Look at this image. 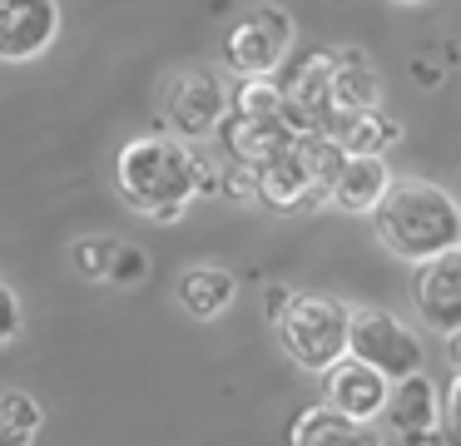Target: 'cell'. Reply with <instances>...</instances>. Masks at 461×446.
Here are the masks:
<instances>
[{"label": "cell", "mask_w": 461, "mask_h": 446, "mask_svg": "<svg viewBox=\"0 0 461 446\" xmlns=\"http://www.w3.org/2000/svg\"><path fill=\"white\" fill-rule=\"evenodd\" d=\"M223 149H229V159H239V164H263V159L283 154V149L293 144V139H308L293 129V119H243V114H229L219 129Z\"/></svg>", "instance_id": "obj_16"}, {"label": "cell", "mask_w": 461, "mask_h": 446, "mask_svg": "<svg viewBox=\"0 0 461 446\" xmlns=\"http://www.w3.org/2000/svg\"><path fill=\"white\" fill-rule=\"evenodd\" d=\"M278 342L303 372H328L332 362L348 357V342H352V307L342 297H328V293H298L288 303V313L278 317Z\"/></svg>", "instance_id": "obj_4"}, {"label": "cell", "mask_w": 461, "mask_h": 446, "mask_svg": "<svg viewBox=\"0 0 461 446\" xmlns=\"http://www.w3.org/2000/svg\"><path fill=\"white\" fill-rule=\"evenodd\" d=\"M441 436H447V446H461V372L451 377V387H447V422H441Z\"/></svg>", "instance_id": "obj_25"}, {"label": "cell", "mask_w": 461, "mask_h": 446, "mask_svg": "<svg viewBox=\"0 0 461 446\" xmlns=\"http://www.w3.org/2000/svg\"><path fill=\"white\" fill-rule=\"evenodd\" d=\"M293 297H298V293H288V287H268V317H273V323H278V317L288 313Z\"/></svg>", "instance_id": "obj_27"}, {"label": "cell", "mask_w": 461, "mask_h": 446, "mask_svg": "<svg viewBox=\"0 0 461 446\" xmlns=\"http://www.w3.org/2000/svg\"><path fill=\"white\" fill-rule=\"evenodd\" d=\"M382 99V79L357 50H332V105H338V124L352 114H367Z\"/></svg>", "instance_id": "obj_17"}, {"label": "cell", "mask_w": 461, "mask_h": 446, "mask_svg": "<svg viewBox=\"0 0 461 446\" xmlns=\"http://www.w3.org/2000/svg\"><path fill=\"white\" fill-rule=\"evenodd\" d=\"M288 446H382V432L372 422H357V416L318 402L308 412H298V422L288 432Z\"/></svg>", "instance_id": "obj_13"}, {"label": "cell", "mask_w": 461, "mask_h": 446, "mask_svg": "<svg viewBox=\"0 0 461 446\" xmlns=\"http://www.w3.org/2000/svg\"><path fill=\"white\" fill-rule=\"evenodd\" d=\"M322 396H328V406L357 416V422H377V416L387 412L392 382L377 372V367H367L362 357L348 352L342 362H332L328 372H322Z\"/></svg>", "instance_id": "obj_10"}, {"label": "cell", "mask_w": 461, "mask_h": 446, "mask_svg": "<svg viewBox=\"0 0 461 446\" xmlns=\"http://www.w3.org/2000/svg\"><path fill=\"white\" fill-rule=\"evenodd\" d=\"M293 40H298V25L283 5L263 0L249 15L233 20V30L223 35V69L239 79H258V75H278L283 59L293 55Z\"/></svg>", "instance_id": "obj_5"}, {"label": "cell", "mask_w": 461, "mask_h": 446, "mask_svg": "<svg viewBox=\"0 0 461 446\" xmlns=\"http://www.w3.org/2000/svg\"><path fill=\"white\" fill-rule=\"evenodd\" d=\"M332 139H338L348 154H387V149L402 139V124H397V119H387L382 109H367V114L342 119V124L332 129Z\"/></svg>", "instance_id": "obj_18"}, {"label": "cell", "mask_w": 461, "mask_h": 446, "mask_svg": "<svg viewBox=\"0 0 461 446\" xmlns=\"http://www.w3.org/2000/svg\"><path fill=\"white\" fill-rule=\"evenodd\" d=\"M223 194L229 198H258V164L229 159V168H223Z\"/></svg>", "instance_id": "obj_23"}, {"label": "cell", "mask_w": 461, "mask_h": 446, "mask_svg": "<svg viewBox=\"0 0 461 446\" xmlns=\"http://www.w3.org/2000/svg\"><path fill=\"white\" fill-rule=\"evenodd\" d=\"M41 422H45V412L31 392H21V387L0 392V446H35Z\"/></svg>", "instance_id": "obj_20"}, {"label": "cell", "mask_w": 461, "mask_h": 446, "mask_svg": "<svg viewBox=\"0 0 461 446\" xmlns=\"http://www.w3.org/2000/svg\"><path fill=\"white\" fill-rule=\"evenodd\" d=\"M21 297L11 293V287L0 283V342H11V337H21Z\"/></svg>", "instance_id": "obj_24"}, {"label": "cell", "mask_w": 461, "mask_h": 446, "mask_svg": "<svg viewBox=\"0 0 461 446\" xmlns=\"http://www.w3.org/2000/svg\"><path fill=\"white\" fill-rule=\"evenodd\" d=\"M288 109L298 134H332L338 129V105H332V55L318 50L293 69L288 85Z\"/></svg>", "instance_id": "obj_11"}, {"label": "cell", "mask_w": 461, "mask_h": 446, "mask_svg": "<svg viewBox=\"0 0 461 446\" xmlns=\"http://www.w3.org/2000/svg\"><path fill=\"white\" fill-rule=\"evenodd\" d=\"M174 297H179V307L189 317L213 323V317H223L233 307V297H239V278H233L223 263H194V268H184V273H179Z\"/></svg>", "instance_id": "obj_15"}, {"label": "cell", "mask_w": 461, "mask_h": 446, "mask_svg": "<svg viewBox=\"0 0 461 446\" xmlns=\"http://www.w3.org/2000/svg\"><path fill=\"white\" fill-rule=\"evenodd\" d=\"M447 362L461 372V327H456V332H447Z\"/></svg>", "instance_id": "obj_28"}, {"label": "cell", "mask_w": 461, "mask_h": 446, "mask_svg": "<svg viewBox=\"0 0 461 446\" xmlns=\"http://www.w3.org/2000/svg\"><path fill=\"white\" fill-rule=\"evenodd\" d=\"M397 5H421V0H397Z\"/></svg>", "instance_id": "obj_29"}, {"label": "cell", "mask_w": 461, "mask_h": 446, "mask_svg": "<svg viewBox=\"0 0 461 446\" xmlns=\"http://www.w3.org/2000/svg\"><path fill=\"white\" fill-rule=\"evenodd\" d=\"M199 168L203 159L179 134H140L114 159V184L134 214L174 223L199 198Z\"/></svg>", "instance_id": "obj_1"}, {"label": "cell", "mask_w": 461, "mask_h": 446, "mask_svg": "<svg viewBox=\"0 0 461 446\" xmlns=\"http://www.w3.org/2000/svg\"><path fill=\"white\" fill-rule=\"evenodd\" d=\"M411 69H417V85H421V89H437L441 79H447V69H431V65H427V55L411 59Z\"/></svg>", "instance_id": "obj_26"}, {"label": "cell", "mask_w": 461, "mask_h": 446, "mask_svg": "<svg viewBox=\"0 0 461 446\" xmlns=\"http://www.w3.org/2000/svg\"><path fill=\"white\" fill-rule=\"evenodd\" d=\"M352 357H362L367 367H377L387 382H402V377L421 372V337L402 323L397 313L387 307H352V342H348Z\"/></svg>", "instance_id": "obj_7"}, {"label": "cell", "mask_w": 461, "mask_h": 446, "mask_svg": "<svg viewBox=\"0 0 461 446\" xmlns=\"http://www.w3.org/2000/svg\"><path fill=\"white\" fill-rule=\"evenodd\" d=\"M387 432L402 446H447L441 422H447V402H441V387L427 372H411L402 382H392L387 412H382Z\"/></svg>", "instance_id": "obj_8"}, {"label": "cell", "mask_w": 461, "mask_h": 446, "mask_svg": "<svg viewBox=\"0 0 461 446\" xmlns=\"http://www.w3.org/2000/svg\"><path fill=\"white\" fill-rule=\"evenodd\" d=\"M60 35V5L55 0H0V59L25 65L41 59Z\"/></svg>", "instance_id": "obj_9"}, {"label": "cell", "mask_w": 461, "mask_h": 446, "mask_svg": "<svg viewBox=\"0 0 461 446\" xmlns=\"http://www.w3.org/2000/svg\"><path fill=\"white\" fill-rule=\"evenodd\" d=\"M372 223L392 258L417 268L461 248V204L427 178H397L382 208L372 214Z\"/></svg>", "instance_id": "obj_2"}, {"label": "cell", "mask_w": 461, "mask_h": 446, "mask_svg": "<svg viewBox=\"0 0 461 446\" xmlns=\"http://www.w3.org/2000/svg\"><path fill=\"white\" fill-rule=\"evenodd\" d=\"M149 278V253L134 243H120V253H114V268H110V283L114 287H134Z\"/></svg>", "instance_id": "obj_22"}, {"label": "cell", "mask_w": 461, "mask_h": 446, "mask_svg": "<svg viewBox=\"0 0 461 446\" xmlns=\"http://www.w3.org/2000/svg\"><path fill=\"white\" fill-rule=\"evenodd\" d=\"M342 164H348V149L332 134L293 139L283 154L258 164V204H268L273 214H303L312 204H332Z\"/></svg>", "instance_id": "obj_3"}, {"label": "cell", "mask_w": 461, "mask_h": 446, "mask_svg": "<svg viewBox=\"0 0 461 446\" xmlns=\"http://www.w3.org/2000/svg\"><path fill=\"white\" fill-rule=\"evenodd\" d=\"M392 168L382 154H348V164H342L338 184H332V204L342 208V214H377L382 198L392 194Z\"/></svg>", "instance_id": "obj_14"}, {"label": "cell", "mask_w": 461, "mask_h": 446, "mask_svg": "<svg viewBox=\"0 0 461 446\" xmlns=\"http://www.w3.org/2000/svg\"><path fill=\"white\" fill-rule=\"evenodd\" d=\"M417 317L441 337L461 327V248L417 268Z\"/></svg>", "instance_id": "obj_12"}, {"label": "cell", "mask_w": 461, "mask_h": 446, "mask_svg": "<svg viewBox=\"0 0 461 446\" xmlns=\"http://www.w3.org/2000/svg\"><path fill=\"white\" fill-rule=\"evenodd\" d=\"M229 99H233V89H223V79L213 69H199V65L179 69L164 85V124L184 144L213 139L223 129V119H229Z\"/></svg>", "instance_id": "obj_6"}, {"label": "cell", "mask_w": 461, "mask_h": 446, "mask_svg": "<svg viewBox=\"0 0 461 446\" xmlns=\"http://www.w3.org/2000/svg\"><path fill=\"white\" fill-rule=\"evenodd\" d=\"M114 253H120V243H114V238L85 233V238H75V243H70V268H75L80 278H95V283H110Z\"/></svg>", "instance_id": "obj_21"}, {"label": "cell", "mask_w": 461, "mask_h": 446, "mask_svg": "<svg viewBox=\"0 0 461 446\" xmlns=\"http://www.w3.org/2000/svg\"><path fill=\"white\" fill-rule=\"evenodd\" d=\"M229 114H243V119H293L288 89H283L273 75L239 79V85H233V99H229ZM293 129H298V124H293Z\"/></svg>", "instance_id": "obj_19"}]
</instances>
